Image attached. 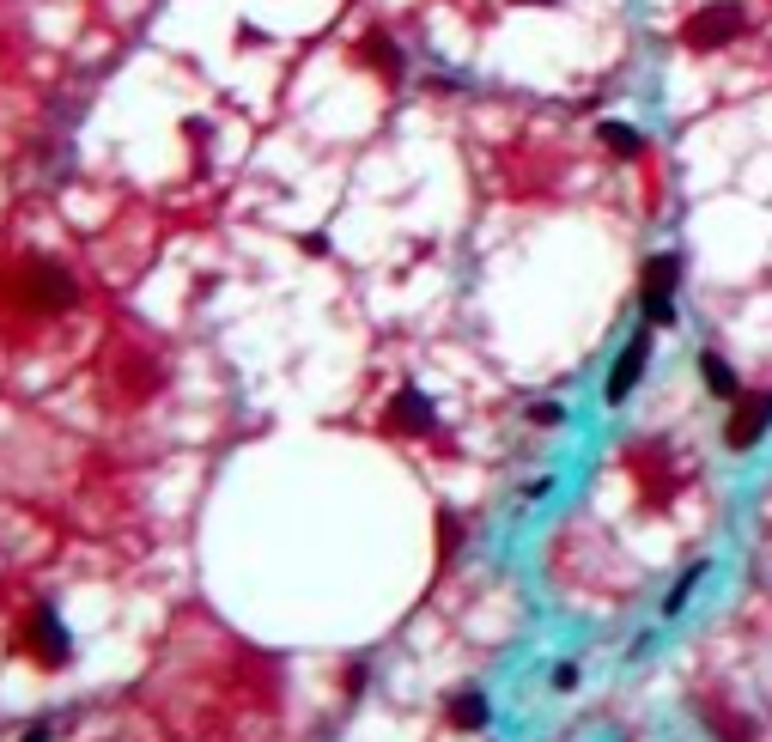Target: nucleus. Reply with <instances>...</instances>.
I'll list each match as a JSON object with an SVG mask.
<instances>
[{
	"instance_id": "1a4fd4ad",
	"label": "nucleus",
	"mask_w": 772,
	"mask_h": 742,
	"mask_svg": "<svg viewBox=\"0 0 772 742\" xmlns=\"http://www.w3.org/2000/svg\"><path fill=\"white\" fill-rule=\"evenodd\" d=\"M444 718H450L456 730H481V724H487L493 712H487V694H481V688H462V694H450Z\"/></svg>"
},
{
	"instance_id": "2eb2a0df",
	"label": "nucleus",
	"mask_w": 772,
	"mask_h": 742,
	"mask_svg": "<svg viewBox=\"0 0 772 742\" xmlns=\"http://www.w3.org/2000/svg\"><path fill=\"white\" fill-rule=\"evenodd\" d=\"M554 688H560V694L578 688V663H560V670H554Z\"/></svg>"
},
{
	"instance_id": "39448f33",
	"label": "nucleus",
	"mask_w": 772,
	"mask_h": 742,
	"mask_svg": "<svg viewBox=\"0 0 772 742\" xmlns=\"http://www.w3.org/2000/svg\"><path fill=\"white\" fill-rule=\"evenodd\" d=\"M766 426H772V396H766V390H742L736 408H730L724 444H730V451H754V444L766 438Z\"/></svg>"
},
{
	"instance_id": "6e6552de",
	"label": "nucleus",
	"mask_w": 772,
	"mask_h": 742,
	"mask_svg": "<svg viewBox=\"0 0 772 742\" xmlns=\"http://www.w3.org/2000/svg\"><path fill=\"white\" fill-rule=\"evenodd\" d=\"M359 61H365V67H377L390 86H402V80H408V61H402V49H396L390 37H383V31H371V37L359 43Z\"/></svg>"
},
{
	"instance_id": "f8f14e48",
	"label": "nucleus",
	"mask_w": 772,
	"mask_h": 742,
	"mask_svg": "<svg viewBox=\"0 0 772 742\" xmlns=\"http://www.w3.org/2000/svg\"><path fill=\"white\" fill-rule=\"evenodd\" d=\"M706 572H712L706 560H693V566L681 572V584H675V590H669V597H663V615H681V609H687V597H693V590H700V584H706Z\"/></svg>"
},
{
	"instance_id": "4468645a",
	"label": "nucleus",
	"mask_w": 772,
	"mask_h": 742,
	"mask_svg": "<svg viewBox=\"0 0 772 742\" xmlns=\"http://www.w3.org/2000/svg\"><path fill=\"white\" fill-rule=\"evenodd\" d=\"M529 420H535V426H560V420H566V408H560V402H535V408H529Z\"/></svg>"
},
{
	"instance_id": "7ed1b4c3",
	"label": "nucleus",
	"mask_w": 772,
	"mask_h": 742,
	"mask_svg": "<svg viewBox=\"0 0 772 742\" xmlns=\"http://www.w3.org/2000/svg\"><path fill=\"white\" fill-rule=\"evenodd\" d=\"M651 335H657V323H639L633 335H627V347H621V359L608 365V384H602V402L608 408H621L633 390H639V378H645V365H651Z\"/></svg>"
},
{
	"instance_id": "9d476101",
	"label": "nucleus",
	"mask_w": 772,
	"mask_h": 742,
	"mask_svg": "<svg viewBox=\"0 0 772 742\" xmlns=\"http://www.w3.org/2000/svg\"><path fill=\"white\" fill-rule=\"evenodd\" d=\"M700 378H706V390L718 396V402H736L742 396V384H736V371L718 359V353H700Z\"/></svg>"
},
{
	"instance_id": "20e7f679",
	"label": "nucleus",
	"mask_w": 772,
	"mask_h": 742,
	"mask_svg": "<svg viewBox=\"0 0 772 742\" xmlns=\"http://www.w3.org/2000/svg\"><path fill=\"white\" fill-rule=\"evenodd\" d=\"M19 299H25V311L55 317V311H67L73 299H80V286H73V274H67V268H55V262H31V268H25V280H19Z\"/></svg>"
},
{
	"instance_id": "ddd939ff",
	"label": "nucleus",
	"mask_w": 772,
	"mask_h": 742,
	"mask_svg": "<svg viewBox=\"0 0 772 742\" xmlns=\"http://www.w3.org/2000/svg\"><path fill=\"white\" fill-rule=\"evenodd\" d=\"M438 536H444V542H438V554L450 560V554H456V542H462V524H456V511H444V517H438Z\"/></svg>"
},
{
	"instance_id": "f03ea898",
	"label": "nucleus",
	"mask_w": 772,
	"mask_h": 742,
	"mask_svg": "<svg viewBox=\"0 0 772 742\" xmlns=\"http://www.w3.org/2000/svg\"><path fill=\"white\" fill-rule=\"evenodd\" d=\"M675 280H681V256L675 250L645 262V274H639V311H645V323L675 329Z\"/></svg>"
},
{
	"instance_id": "dca6fc26",
	"label": "nucleus",
	"mask_w": 772,
	"mask_h": 742,
	"mask_svg": "<svg viewBox=\"0 0 772 742\" xmlns=\"http://www.w3.org/2000/svg\"><path fill=\"white\" fill-rule=\"evenodd\" d=\"M365 694V663H353V670H347V700H359Z\"/></svg>"
},
{
	"instance_id": "9b49d317",
	"label": "nucleus",
	"mask_w": 772,
	"mask_h": 742,
	"mask_svg": "<svg viewBox=\"0 0 772 742\" xmlns=\"http://www.w3.org/2000/svg\"><path fill=\"white\" fill-rule=\"evenodd\" d=\"M596 140L608 146V153H621V159H639L645 153V134L627 128V122H596Z\"/></svg>"
},
{
	"instance_id": "423d86ee",
	"label": "nucleus",
	"mask_w": 772,
	"mask_h": 742,
	"mask_svg": "<svg viewBox=\"0 0 772 742\" xmlns=\"http://www.w3.org/2000/svg\"><path fill=\"white\" fill-rule=\"evenodd\" d=\"M31 639H37V651H43V663L49 670H61V663L73 657V645H67V627H61V615L43 603V609H31Z\"/></svg>"
},
{
	"instance_id": "f257e3e1",
	"label": "nucleus",
	"mask_w": 772,
	"mask_h": 742,
	"mask_svg": "<svg viewBox=\"0 0 772 742\" xmlns=\"http://www.w3.org/2000/svg\"><path fill=\"white\" fill-rule=\"evenodd\" d=\"M742 31H748V7H742V0H712V7H700V13L681 25V43L700 49V55H712V49L736 43Z\"/></svg>"
},
{
	"instance_id": "f3484780",
	"label": "nucleus",
	"mask_w": 772,
	"mask_h": 742,
	"mask_svg": "<svg viewBox=\"0 0 772 742\" xmlns=\"http://www.w3.org/2000/svg\"><path fill=\"white\" fill-rule=\"evenodd\" d=\"M511 7H554V0H511Z\"/></svg>"
},
{
	"instance_id": "0eeeda50",
	"label": "nucleus",
	"mask_w": 772,
	"mask_h": 742,
	"mask_svg": "<svg viewBox=\"0 0 772 742\" xmlns=\"http://www.w3.org/2000/svg\"><path fill=\"white\" fill-rule=\"evenodd\" d=\"M390 426H396V432H432V426H438V414H432V402H426L414 384H402V390H396V402H390Z\"/></svg>"
}]
</instances>
